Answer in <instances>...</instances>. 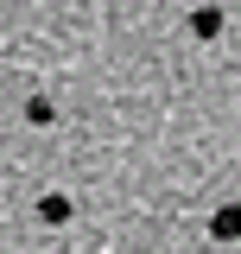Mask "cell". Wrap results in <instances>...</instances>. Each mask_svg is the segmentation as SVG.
<instances>
[{
	"label": "cell",
	"instance_id": "obj_1",
	"mask_svg": "<svg viewBox=\"0 0 241 254\" xmlns=\"http://www.w3.org/2000/svg\"><path fill=\"white\" fill-rule=\"evenodd\" d=\"M210 235H216V242H241V203H222V210H216Z\"/></svg>",
	"mask_w": 241,
	"mask_h": 254
},
{
	"label": "cell",
	"instance_id": "obj_2",
	"mask_svg": "<svg viewBox=\"0 0 241 254\" xmlns=\"http://www.w3.org/2000/svg\"><path fill=\"white\" fill-rule=\"evenodd\" d=\"M190 32H197V38H216V32H222V13H216V6L190 13Z\"/></svg>",
	"mask_w": 241,
	"mask_h": 254
},
{
	"label": "cell",
	"instance_id": "obj_4",
	"mask_svg": "<svg viewBox=\"0 0 241 254\" xmlns=\"http://www.w3.org/2000/svg\"><path fill=\"white\" fill-rule=\"evenodd\" d=\"M51 115H58V108H51L45 95H32V102H26V121H38V127H45V121H51Z\"/></svg>",
	"mask_w": 241,
	"mask_h": 254
},
{
	"label": "cell",
	"instance_id": "obj_3",
	"mask_svg": "<svg viewBox=\"0 0 241 254\" xmlns=\"http://www.w3.org/2000/svg\"><path fill=\"white\" fill-rule=\"evenodd\" d=\"M38 216L45 222H70V197H38Z\"/></svg>",
	"mask_w": 241,
	"mask_h": 254
}]
</instances>
